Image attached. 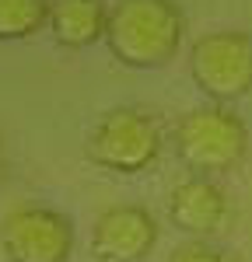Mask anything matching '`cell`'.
I'll use <instances>...</instances> for the list:
<instances>
[{
	"mask_svg": "<svg viewBox=\"0 0 252 262\" xmlns=\"http://www.w3.org/2000/svg\"><path fill=\"white\" fill-rule=\"evenodd\" d=\"M53 0H0V42L32 39L49 25Z\"/></svg>",
	"mask_w": 252,
	"mask_h": 262,
	"instance_id": "cell-9",
	"label": "cell"
},
{
	"mask_svg": "<svg viewBox=\"0 0 252 262\" xmlns=\"http://www.w3.org/2000/svg\"><path fill=\"white\" fill-rule=\"evenodd\" d=\"M49 28H53V39L60 46L88 49L95 42H105L109 7H105V0H53Z\"/></svg>",
	"mask_w": 252,
	"mask_h": 262,
	"instance_id": "cell-8",
	"label": "cell"
},
{
	"mask_svg": "<svg viewBox=\"0 0 252 262\" xmlns=\"http://www.w3.org/2000/svg\"><path fill=\"white\" fill-rule=\"evenodd\" d=\"M158 245V221L147 206L119 203L98 213L91 227V252L98 262H144Z\"/></svg>",
	"mask_w": 252,
	"mask_h": 262,
	"instance_id": "cell-6",
	"label": "cell"
},
{
	"mask_svg": "<svg viewBox=\"0 0 252 262\" xmlns=\"http://www.w3.org/2000/svg\"><path fill=\"white\" fill-rule=\"evenodd\" d=\"M168 262H235V259H231L228 252L207 245V242H186L168 255Z\"/></svg>",
	"mask_w": 252,
	"mask_h": 262,
	"instance_id": "cell-10",
	"label": "cell"
},
{
	"mask_svg": "<svg viewBox=\"0 0 252 262\" xmlns=\"http://www.w3.org/2000/svg\"><path fill=\"white\" fill-rule=\"evenodd\" d=\"M186 18L175 0H116L109 7L105 46L130 70H158L179 56Z\"/></svg>",
	"mask_w": 252,
	"mask_h": 262,
	"instance_id": "cell-1",
	"label": "cell"
},
{
	"mask_svg": "<svg viewBox=\"0 0 252 262\" xmlns=\"http://www.w3.org/2000/svg\"><path fill=\"white\" fill-rule=\"evenodd\" d=\"M179 161L200 179H217L235 171L249 150V126L228 105H200L179 116L172 129Z\"/></svg>",
	"mask_w": 252,
	"mask_h": 262,
	"instance_id": "cell-2",
	"label": "cell"
},
{
	"mask_svg": "<svg viewBox=\"0 0 252 262\" xmlns=\"http://www.w3.org/2000/svg\"><path fill=\"white\" fill-rule=\"evenodd\" d=\"M189 77L217 105L252 91V35L238 28L207 32L189 49Z\"/></svg>",
	"mask_w": 252,
	"mask_h": 262,
	"instance_id": "cell-4",
	"label": "cell"
},
{
	"mask_svg": "<svg viewBox=\"0 0 252 262\" xmlns=\"http://www.w3.org/2000/svg\"><path fill=\"white\" fill-rule=\"evenodd\" d=\"M0 248L7 262H67L74 255V224L53 206L18 203L0 221Z\"/></svg>",
	"mask_w": 252,
	"mask_h": 262,
	"instance_id": "cell-5",
	"label": "cell"
},
{
	"mask_svg": "<svg viewBox=\"0 0 252 262\" xmlns=\"http://www.w3.org/2000/svg\"><path fill=\"white\" fill-rule=\"evenodd\" d=\"M228 213H231L228 192L214 179L189 175V179L172 185L168 221L175 224L182 234H193V242H196V238H207V234H217V231L228 224Z\"/></svg>",
	"mask_w": 252,
	"mask_h": 262,
	"instance_id": "cell-7",
	"label": "cell"
},
{
	"mask_svg": "<svg viewBox=\"0 0 252 262\" xmlns=\"http://www.w3.org/2000/svg\"><path fill=\"white\" fill-rule=\"evenodd\" d=\"M161 126L140 108H109L88 137V158L116 175H144L161 154Z\"/></svg>",
	"mask_w": 252,
	"mask_h": 262,
	"instance_id": "cell-3",
	"label": "cell"
}]
</instances>
